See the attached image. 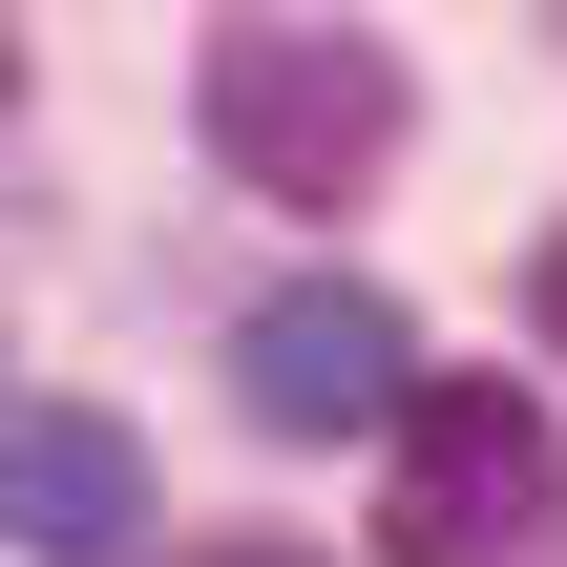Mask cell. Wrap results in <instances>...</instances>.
I'll list each match as a JSON object with an SVG mask.
<instances>
[{
	"label": "cell",
	"mask_w": 567,
	"mask_h": 567,
	"mask_svg": "<svg viewBox=\"0 0 567 567\" xmlns=\"http://www.w3.org/2000/svg\"><path fill=\"white\" fill-rule=\"evenodd\" d=\"M189 126H210V168H231L252 210H358V189L421 147V84H400L379 21H210Z\"/></svg>",
	"instance_id": "obj_1"
},
{
	"label": "cell",
	"mask_w": 567,
	"mask_h": 567,
	"mask_svg": "<svg viewBox=\"0 0 567 567\" xmlns=\"http://www.w3.org/2000/svg\"><path fill=\"white\" fill-rule=\"evenodd\" d=\"M379 442H400V484H379V547H400V567H505V547H526V505L567 484L547 421H526L505 379H421Z\"/></svg>",
	"instance_id": "obj_2"
},
{
	"label": "cell",
	"mask_w": 567,
	"mask_h": 567,
	"mask_svg": "<svg viewBox=\"0 0 567 567\" xmlns=\"http://www.w3.org/2000/svg\"><path fill=\"white\" fill-rule=\"evenodd\" d=\"M231 400H252L274 442H358V421L421 400V316H400L379 274H295V295L231 316Z\"/></svg>",
	"instance_id": "obj_3"
},
{
	"label": "cell",
	"mask_w": 567,
	"mask_h": 567,
	"mask_svg": "<svg viewBox=\"0 0 567 567\" xmlns=\"http://www.w3.org/2000/svg\"><path fill=\"white\" fill-rule=\"evenodd\" d=\"M147 526V442L105 400H0V547L21 567H126Z\"/></svg>",
	"instance_id": "obj_4"
},
{
	"label": "cell",
	"mask_w": 567,
	"mask_h": 567,
	"mask_svg": "<svg viewBox=\"0 0 567 567\" xmlns=\"http://www.w3.org/2000/svg\"><path fill=\"white\" fill-rule=\"evenodd\" d=\"M526 337H547V358H567V231H547V252H526Z\"/></svg>",
	"instance_id": "obj_5"
},
{
	"label": "cell",
	"mask_w": 567,
	"mask_h": 567,
	"mask_svg": "<svg viewBox=\"0 0 567 567\" xmlns=\"http://www.w3.org/2000/svg\"><path fill=\"white\" fill-rule=\"evenodd\" d=\"M189 567H316V547H189Z\"/></svg>",
	"instance_id": "obj_6"
},
{
	"label": "cell",
	"mask_w": 567,
	"mask_h": 567,
	"mask_svg": "<svg viewBox=\"0 0 567 567\" xmlns=\"http://www.w3.org/2000/svg\"><path fill=\"white\" fill-rule=\"evenodd\" d=\"M0 126H21V42H0Z\"/></svg>",
	"instance_id": "obj_7"
}]
</instances>
